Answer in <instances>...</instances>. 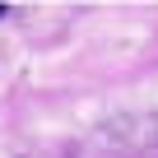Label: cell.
<instances>
[{
  "label": "cell",
  "instance_id": "cell-1",
  "mask_svg": "<svg viewBox=\"0 0 158 158\" xmlns=\"http://www.w3.org/2000/svg\"><path fill=\"white\" fill-rule=\"evenodd\" d=\"M0 14H5V5H0Z\"/></svg>",
  "mask_w": 158,
  "mask_h": 158
}]
</instances>
